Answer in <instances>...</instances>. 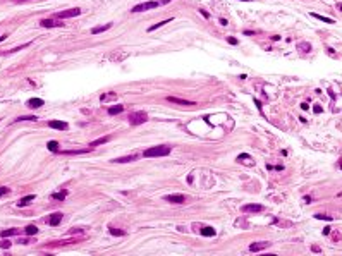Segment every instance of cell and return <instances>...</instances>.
I'll return each mask as SVG.
<instances>
[{
	"label": "cell",
	"mask_w": 342,
	"mask_h": 256,
	"mask_svg": "<svg viewBox=\"0 0 342 256\" xmlns=\"http://www.w3.org/2000/svg\"><path fill=\"white\" fill-rule=\"evenodd\" d=\"M170 0H151V2H143V3H138L131 9V12H143V10H150V9H158L160 5H165L169 3Z\"/></svg>",
	"instance_id": "1"
},
{
	"label": "cell",
	"mask_w": 342,
	"mask_h": 256,
	"mask_svg": "<svg viewBox=\"0 0 342 256\" xmlns=\"http://www.w3.org/2000/svg\"><path fill=\"white\" fill-rule=\"evenodd\" d=\"M167 155H170V146H153V148L145 150V153H143L145 158H151V157H167Z\"/></svg>",
	"instance_id": "2"
},
{
	"label": "cell",
	"mask_w": 342,
	"mask_h": 256,
	"mask_svg": "<svg viewBox=\"0 0 342 256\" xmlns=\"http://www.w3.org/2000/svg\"><path fill=\"white\" fill-rule=\"evenodd\" d=\"M148 120V115H146V112H133L131 115H129V124L131 126H139V124H145Z\"/></svg>",
	"instance_id": "3"
},
{
	"label": "cell",
	"mask_w": 342,
	"mask_h": 256,
	"mask_svg": "<svg viewBox=\"0 0 342 256\" xmlns=\"http://www.w3.org/2000/svg\"><path fill=\"white\" fill-rule=\"evenodd\" d=\"M81 14V9H69V10H62V12H57L55 14V17L57 19H67V17H76V15H79Z\"/></svg>",
	"instance_id": "4"
},
{
	"label": "cell",
	"mask_w": 342,
	"mask_h": 256,
	"mask_svg": "<svg viewBox=\"0 0 342 256\" xmlns=\"http://www.w3.org/2000/svg\"><path fill=\"white\" fill-rule=\"evenodd\" d=\"M40 26L41 28H64V22L55 21V19H41L40 21Z\"/></svg>",
	"instance_id": "5"
},
{
	"label": "cell",
	"mask_w": 342,
	"mask_h": 256,
	"mask_svg": "<svg viewBox=\"0 0 342 256\" xmlns=\"http://www.w3.org/2000/svg\"><path fill=\"white\" fill-rule=\"evenodd\" d=\"M165 201L175 203V205H182V203H186V198H184V194H169V196H165Z\"/></svg>",
	"instance_id": "6"
},
{
	"label": "cell",
	"mask_w": 342,
	"mask_h": 256,
	"mask_svg": "<svg viewBox=\"0 0 342 256\" xmlns=\"http://www.w3.org/2000/svg\"><path fill=\"white\" fill-rule=\"evenodd\" d=\"M241 210H242V213H260V212H263V206L261 205H244Z\"/></svg>",
	"instance_id": "7"
},
{
	"label": "cell",
	"mask_w": 342,
	"mask_h": 256,
	"mask_svg": "<svg viewBox=\"0 0 342 256\" xmlns=\"http://www.w3.org/2000/svg\"><path fill=\"white\" fill-rule=\"evenodd\" d=\"M272 243H267V241H260V243H253L251 246H249V251H253V253H256V251H263V249H267L268 246H270Z\"/></svg>",
	"instance_id": "8"
},
{
	"label": "cell",
	"mask_w": 342,
	"mask_h": 256,
	"mask_svg": "<svg viewBox=\"0 0 342 256\" xmlns=\"http://www.w3.org/2000/svg\"><path fill=\"white\" fill-rule=\"evenodd\" d=\"M167 101L175 103V105H186V107H191V105H194V101H189V100H180V98H175V96H167Z\"/></svg>",
	"instance_id": "9"
},
{
	"label": "cell",
	"mask_w": 342,
	"mask_h": 256,
	"mask_svg": "<svg viewBox=\"0 0 342 256\" xmlns=\"http://www.w3.org/2000/svg\"><path fill=\"white\" fill-rule=\"evenodd\" d=\"M48 127L59 129V131H65V129H67V124L62 122V120H50V122H48Z\"/></svg>",
	"instance_id": "10"
},
{
	"label": "cell",
	"mask_w": 342,
	"mask_h": 256,
	"mask_svg": "<svg viewBox=\"0 0 342 256\" xmlns=\"http://www.w3.org/2000/svg\"><path fill=\"white\" fill-rule=\"evenodd\" d=\"M60 220H62V213H60V212H57V213L50 215V218H48V224H50L52 227H57V225L60 224Z\"/></svg>",
	"instance_id": "11"
},
{
	"label": "cell",
	"mask_w": 342,
	"mask_h": 256,
	"mask_svg": "<svg viewBox=\"0 0 342 256\" xmlns=\"http://www.w3.org/2000/svg\"><path fill=\"white\" fill-rule=\"evenodd\" d=\"M108 141H110V136H105V138H98V139L91 141V143L88 144V148H90V150H93L95 146H98V144H105V143H108Z\"/></svg>",
	"instance_id": "12"
},
{
	"label": "cell",
	"mask_w": 342,
	"mask_h": 256,
	"mask_svg": "<svg viewBox=\"0 0 342 256\" xmlns=\"http://www.w3.org/2000/svg\"><path fill=\"white\" fill-rule=\"evenodd\" d=\"M43 100L41 98H31V100H28V107L29 108H40V107H43Z\"/></svg>",
	"instance_id": "13"
},
{
	"label": "cell",
	"mask_w": 342,
	"mask_h": 256,
	"mask_svg": "<svg viewBox=\"0 0 342 256\" xmlns=\"http://www.w3.org/2000/svg\"><path fill=\"white\" fill-rule=\"evenodd\" d=\"M90 151V148H86V150H67V151H57V153H62V155H84V153H88Z\"/></svg>",
	"instance_id": "14"
},
{
	"label": "cell",
	"mask_w": 342,
	"mask_h": 256,
	"mask_svg": "<svg viewBox=\"0 0 342 256\" xmlns=\"http://www.w3.org/2000/svg\"><path fill=\"white\" fill-rule=\"evenodd\" d=\"M33 200H34V194H28V196H24V198H21V200L17 201V206H19V208H21V206H26V205H29Z\"/></svg>",
	"instance_id": "15"
},
{
	"label": "cell",
	"mask_w": 342,
	"mask_h": 256,
	"mask_svg": "<svg viewBox=\"0 0 342 256\" xmlns=\"http://www.w3.org/2000/svg\"><path fill=\"white\" fill-rule=\"evenodd\" d=\"M138 158V155H129V157H122V158H115V160H112V162H115V163H127V162H134Z\"/></svg>",
	"instance_id": "16"
},
{
	"label": "cell",
	"mask_w": 342,
	"mask_h": 256,
	"mask_svg": "<svg viewBox=\"0 0 342 256\" xmlns=\"http://www.w3.org/2000/svg\"><path fill=\"white\" fill-rule=\"evenodd\" d=\"M110 28H112V22H108V24H105V26H96V28H93V29H91V34L103 33V31H107V29H110Z\"/></svg>",
	"instance_id": "17"
},
{
	"label": "cell",
	"mask_w": 342,
	"mask_h": 256,
	"mask_svg": "<svg viewBox=\"0 0 342 256\" xmlns=\"http://www.w3.org/2000/svg\"><path fill=\"white\" fill-rule=\"evenodd\" d=\"M19 232H21L19 229H5V230L0 232V236H2V237H10V236H17Z\"/></svg>",
	"instance_id": "18"
},
{
	"label": "cell",
	"mask_w": 342,
	"mask_h": 256,
	"mask_svg": "<svg viewBox=\"0 0 342 256\" xmlns=\"http://www.w3.org/2000/svg\"><path fill=\"white\" fill-rule=\"evenodd\" d=\"M115 98H117V93H103L100 96V101L105 103V101H110V100H115Z\"/></svg>",
	"instance_id": "19"
},
{
	"label": "cell",
	"mask_w": 342,
	"mask_h": 256,
	"mask_svg": "<svg viewBox=\"0 0 342 256\" xmlns=\"http://www.w3.org/2000/svg\"><path fill=\"white\" fill-rule=\"evenodd\" d=\"M122 110H124V105H114V107L108 108V115H117V114H121Z\"/></svg>",
	"instance_id": "20"
},
{
	"label": "cell",
	"mask_w": 342,
	"mask_h": 256,
	"mask_svg": "<svg viewBox=\"0 0 342 256\" xmlns=\"http://www.w3.org/2000/svg\"><path fill=\"white\" fill-rule=\"evenodd\" d=\"M201 236L211 237V236H215V229H213V227H203V229H201Z\"/></svg>",
	"instance_id": "21"
},
{
	"label": "cell",
	"mask_w": 342,
	"mask_h": 256,
	"mask_svg": "<svg viewBox=\"0 0 342 256\" xmlns=\"http://www.w3.org/2000/svg\"><path fill=\"white\" fill-rule=\"evenodd\" d=\"M22 120L36 122V120H38V117H36V115H21V117H17V119H15V122H22Z\"/></svg>",
	"instance_id": "22"
},
{
	"label": "cell",
	"mask_w": 342,
	"mask_h": 256,
	"mask_svg": "<svg viewBox=\"0 0 342 256\" xmlns=\"http://www.w3.org/2000/svg\"><path fill=\"white\" fill-rule=\"evenodd\" d=\"M167 22H172V19H165V21H160V22H157V24H153V26H150V28H148V31H155V29H158V28H162V26H165Z\"/></svg>",
	"instance_id": "23"
},
{
	"label": "cell",
	"mask_w": 342,
	"mask_h": 256,
	"mask_svg": "<svg viewBox=\"0 0 342 256\" xmlns=\"http://www.w3.org/2000/svg\"><path fill=\"white\" fill-rule=\"evenodd\" d=\"M315 19H318V21H323V22H327V24H334V19H330V17H323V15H320V14H311Z\"/></svg>",
	"instance_id": "24"
},
{
	"label": "cell",
	"mask_w": 342,
	"mask_h": 256,
	"mask_svg": "<svg viewBox=\"0 0 342 256\" xmlns=\"http://www.w3.org/2000/svg\"><path fill=\"white\" fill-rule=\"evenodd\" d=\"M65 196H67V191H59V193H53L52 194V198L53 200H59V201H64Z\"/></svg>",
	"instance_id": "25"
},
{
	"label": "cell",
	"mask_w": 342,
	"mask_h": 256,
	"mask_svg": "<svg viewBox=\"0 0 342 256\" xmlns=\"http://www.w3.org/2000/svg\"><path fill=\"white\" fill-rule=\"evenodd\" d=\"M24 232H26L28 236H36V234H38V227H36V225H28V227L24 229Z\"/></svg>",
	"instance_id": "26"
},
{
	"label": "cell",
	"mask_w": 342,
	"mask_h": 256,
	"mask_svg": "<svg viewBox=\"0 0 342 256\" xmlns=\"http://www.w3.org/2000/svg\"><path fill=\"white\" fill-rule=\"evenodd\" d=\"M46 148H48L50 151L57 153V151H59V143H57V141H48V143H46Z\"/></svg>",
	"instance_id": "27"
},
{
	"label": "cell",
	"mask_w": 342,
	"mask_h": 256,
	"mask_svg": "<svg viewBox=\"0 0 342 256\" xmlns=\"http://www.w3.org/2000/svg\"><path fill=\"white\" fill-rule=\"evenodd\" d=\"M126 57H127V53H117V52H115V53H114L110 58H112V60H117V62H121V60H124Z\"/></svg>",
	"instance_id": "28"
},
{
	"label": "cell",
	"mask_w": 342,
	"mask_h": 256,
	"mask_svg": "<svg viewBox=\"0 0 342 256\" xmlns=\"http://www.w3.org/2000/svg\"><path fill=\"white\" fill-rule=\"evenodd\" d=\"M244 160H251V157H249V155H246V153H242V155H239V157H237V162H244ZM246 163H248V165H253L251 162H246Z\"/></svg>",
	"instance_id": "29"
},
{
	"label": "cell",
	"mask_w": 342,
	"mask_h": 256,
	"mask_svg": "<svg viewBox=\"0 0 342 256\" xmlns=\"http://www.w3.org/2000/svg\"><path fill=\"white\" fill-rule=\"evenodd\" d=\"M10 244H12V243H10L9 239H5V237L0 241V248H3V249H9V248H10Z\"/></svg>",
	"instance_id": "30"
},
{
	"label": "cell",
	"mask_w": 342,
	"mask_h": 256,
	"mask_svg": "<svg viewBox=\"0 0 342 256\" xmlns=\"http://www.w3.org/2000/svg\"><path fill=\"white\" fill-rule=\"evenodd\" d=\"M110 234L112 236H126L124 230H119V229H114V227H110Z\"/></svg>",
	"instance_id": "31"
},
{
	"label": "cell",
	"mask_w": 342,
	"mask_h": 256,
	"mask_svg": "<svg viewBox=\"0 0 342 256\" xmlns=\"http://www.w3.org/2000/svg\"><path fill=\"white\" fill-rule=\"evenodd\" d=\"M315 218H318V220H332V217H330V215H322V213L315 215Z\"/></svg>",
	"instance_id": "32"
},
{
	"label": "cell",
	"mask_w": 342,
	"mask_h": 256,
	"mask_svg": "<svg viewBox=\"0 0 342 256\" xmlns=\"http://www.w3.org/2000/svg\"><path fill=\"white\" fill-rule=\"evenodd\" d=\"M298 46H299V48H303L304 52H310V50H311V45H308V43H299Z\"/></svg>",
	"instance_id": "33"
},
{
	"label": "cell",
	"mask_w": 342,
	"mask_h": 256,
	"mask_svg": "<svg viewBox=\"0 0 342 256\" xmlns=\"http://www.w3.org/2000/svg\"><path fill=\"white\" fill-rule=\"evenodd\" d=\"M10 189L9 187H5V186H0V196H3V194H7Z\"/></svg>",
	"instance_id": "34"
},
{
	"label": "cell",
	"mask_w": 342,
	"mask_h": 256,
	"mask_svg": "<svg viewBox=\"0 0 342 256\" xmlns=\"http://www.w3.org/2000/svg\"><path fill=\"white\" fill-rule=\"evenodd\" d=\"M199 14H201V15H203L205 19H208V17H210V14H208V12H206L205 9H199Z\"/></svg>",
	"instance_id": "35"
},
{
	"label": "cell",
	"mask_w": 342,
	"mask_h": 256,
	"mask_svg": "<svg viewBox=\"0 0 342 256\" xmlns=\"http://www.w3.org/2000/svg\"><path fill=\"white\" fill-rule=\"evenodd\" d=\"M227 41H229L230 45H237V40H236V38H232V36H229V38H227Z\"/></svg>",
	"instance_id": "36"
},
{
	"label": "cell",
	"mask_w": 342,
	"mask_h": 256,
	"mask_svg": "<svg viewBox=\"0 0 342 256\" xmlns=\"http://www.w3.org/2000/svg\"><path fill=\"white\" fill-rule=\"evenodd\" d=\"M313 112H315V114H320V112H322V107H320V105H315V107H313Z\"/></svg>",
	"instance_id": "37"
},
{
	"label": "cell",
	"mask_w": 342,
	"mask_h": 256,
	"mask_svg": "<svg viewBox=\"0 0 342 256\" xmlns=\"http://www.w3.org/2000/svg\"><path fill=\"white\" fill-rule=\"evenodd\" d=\"M329 234H330V227H325L323 229V236H329Z\"/></svg>",
	"instance_id": "38"
},
{
	"label": "cell",
	"mask_w": 342,
	"mask_h": 256,
	"mask_svg": "<svg viewBox=\"0 0 342 256\" xmlns=\"http://www.w3.org/2000/svg\"><path fill=\"white\" fill-rule=\"evenodd\" d=\"M272 40H273V41H279V40H280V36H279V34H273V36H272Z\"/></svg>",
	"instance_id": "39"
},
{
	"label": "cell",
	"mask_w": 342,
	"mask_h": 256,
	"mask_svg": "<svg viewBox=\"0 0 342 256\" xmlns=\"http://www.w3.org/2000/svg\"><path fill=\"white\" fill-rule=\"evenodd\" d=\"M220 24L222 26H227V19H220Z\"/></svg>",
	"instance_id": "40"
},
{
	"label": "cell",
	"mask_w": 342,
	"mask_h": 256,
	"mask_svg": "<svg viewBox=\"0 0 342 256\" xmlns=\"http://www.w3.org/2000/svg\"><path fill=\"white\" fill-rule=\"evenodd\" d=\"M301 108L303 110H308V103H301Z\"/></svg>",
	"instance_id": "41"
},
{
	"label": "cell",
	"mask_w": 342,
	"mask_h": 256,
	"mask_svg": "<svg viewBox=\"0 0 342 256\" xmlns=\"http://www.w3.org/2000/svg\"><path fill=\"white\" fill-rule=\"evenodd\" d=\"M311 249H313V251H315V253H320V248H318V246H313V248H311Z\"/></svg>",
	"instance_id": "42"
},
{
	"label": "cell",
	"mask_w": 342,
	"mask_h": 256,
	"mask_svg": "<svg viewBox=\"0 0 342 256\" xmlns=\"http://www.w3.org/2000/svg\"><path fill=\"white\" fill-rule=\"evenodd\" d=\"M17 3H26V2H31V0H15Z\"/></svg>",
	"instance_id": "43"
},
{
	"label": "cell",
	"mask_w": 342,
	"mask_h": 256,
	"mask_svg": "<svg viewBox=\"0 0 342 256\" xmlns=\"http://www.w3.org/2000/svg\"><path fill=\"white\" fill-rule=\"evenodd\" d=\"M5 38H7V34H2V36H0V41H3Z\"/></svg>",
	"instance_id": "44"
},
{
	"label": "cell",
	"mask_w": 342,
	"mask_h": 256,
	"mask_svg": "<svg viewBox=\"0 0 342 256\" xmlns=\"http://www.w3.org/2000/svg\"><path fill=\"white\" fill-rule=\"evenodd\" d=\"M337 9H339V10L342 12V3H337Z\"/></svg>",
	"instance_id": "45"
},
{
	"label": "cell",
	"mask_w": 342,
	"mask_h": 256,
	"mask_svg": "<svg viewBox=\"0 0 342 256\" xmlns=\"http://www.w3.org/2000/svg\"><path fill=\"white\" fill-rule=\"evenodd\" d=\"M242 2H251V0H242Z\"/></svg>",
	"instance_id": "46"
},
{
	"label": "cell",
	"mask_w": 342,
	"mask_h": 256,
	"mask_svg": "<svg viewBox=\"0 0 342 256\" xmlns=\"http://www.w3.org/2000/svg\"><path fill=\"white\" fill-rule=\"evenodd\" d=\"M341 169H342V160H341Z\"/></svg>",
	"instance_id": "47"
}]
</instances>
